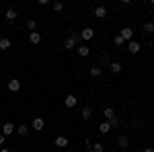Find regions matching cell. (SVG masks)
<instances>
[{
  "label": "cell",
  "mask_w": 154,
  "mask_h": 152,
  "mask_svg": "<svg viewBox=\"0 0 154 152\" xmlns=\"http://www.w3.org/2000/svg\"><path fill=\"white\" fill-rule=\"evenodd\" d=\"M78 41H80V33H70V35L66 37V41H64V47L66 49H74Z\"/></svg>",
  "instance_id": "6da1fadb"
},
{
  "label": "cell",
  "mask_w": 154,
  "mask_h": 152,
  "mask_svg": "<svg viewBox=\"0 0 154 152\" xmlns=\"http://www.w3.org/2000/svg\"><path fill=\"white\" fill-rule=\"evenodd\" d=\"M119 35L123 37V41H131V37H134V31H131V27H123V29L119 31Z\"/></svg>",
  "instance_id": "7a4b0ae2"
},
{
  "label": "cell",
  "mask_w": 154,
  "mask_h": 152,
  "mask_svg": "<svg viewBox=\"0 0 154 152\" xmlns=\"http://www.w3.org/2000/svg\"><path fill=\"white\" fill-rule=\"evenodd\" d=\"M117 146H119V148H123V150H125V148H130V138H128L125 134H123V136H119V138H117Z\"/></svg>",
  "instance_id": "3957f363"
},
{
  "label": "cell",
  "mask_w": 154,
  "mask_h": 152,
  "mask_svg": "<svg viewBox=\"0 0 154 152\" xmlns=\"http://www.w3.org/2000/svg\"><path fill=\"white\" fill-rule=\"evenodd\" d=\"M95 37V31L91 29V27H86V29H82V33H80V39H84V41H88V39H93Z\"/></svg>",
  "instance_id": "277c9868"
},
{
  "label": "cell",
  "mask_w": 154,
  "mask_h": 152,
  "mask_svg": "<svg viewBox=\"0 0 154 152\" xmlns=\"http://www.w3.org/2000/svg\"><path fill=\"white\" fill-rule=\"evenodd\" d=\"M29 43H33V45L41 43V33H37V31H31V33H29Z\"/></svg>",
  "instance_id": "5b68a950"
},
{
  "label": "cell",
  "mask_w": 154,
  "mask_h": 152,
  "mask_svg": "<svg viewBox=\"0 0 154 152\" xmlns=\"http://www.w3.org/2000/svg\"><path fill=\"white\" fill-rule=\"evenodd\" d=\"M43 126H45L43 117H35V119H33V129H37V132H41V129H43Z\"/></svg>",
  "instance_id": "8992f818"
},
{
  "label": "cell",
  "mask_w": 154,
  "mask_h": 152,
  "mask_svg": "<svg viewBox=\"0 0 154 152\" xmlns=\"http://www.w3.org/2000/svg\"><path fill=\"white\" fill-rule=\"evenodd\" d=\"M2 134H4V136H11V134H14V126H12L11 121H6V123L2 126Z\"/></svg>",
  "instance_id": "52a82bcc"
},
{
  "label": "cell",
  "mask_w": 154,
  "mask_h": 152,
  "mask_svg": "<svg viewBox=\"0 0 154 152\" xmlns=\"http://www.w3.org/2000/svg\"><path fill=\"white\" fill-rule=\"evenodd\" d=\"M76 103H78V99H76L74 95H66V107H68V109L76 107Z\"/></svg>",
  "instance_id": "ba28073f"
},
{
  "label": "cell",
  "mask_w": 154,
  "mask_h": 152,
  "mask_svg": "<svg viewBox=\"0 0 154 152\" xmlns=\"http://www.w3.org/2000/svg\"><path fill=\"white\" fill-rule=\"evenodd\" d=\"M21 88V82L17 80V78H12V80H8V91H12V93H17Z\"/></svg>",
  "instance_id": "9c48e42d"
},
{
  "label": "cell",
  "mask_w": 154,
  "mask_h": 152,
  "mask_svg": "<svg viewBox=\"0 0 154 152\" xmlns=\"http://www.w3.org/2000/svg\"><path fill=\"white\" fill-rule=\"evenodd\" d=\"M76 51H78V56H80V58H86V56L91 54V47H88V45H78Z\"/></svg>",
  "instance_id": "30bf717a"
},
{
  "label": "cell",
  "mask_w": 154,
  "mask_h": 152,
  "mask_svg": "<svg viewBox=\"0 0 154 152\" xmlns=\"http://www.w3.org/2000/svg\"><path fill=\"white\" fill-rule=\"evenodd\" d=\"M56 146H58V148H66V146H68V138H66V136H58V138H56Z\"/></svg>",
  "instance_id": "8fae6325"
},
{
  "label": "cell",
  "mask_w": 154,
  "mask_h": 152,
  "mask_svg": "<svg viewBox=\"0 0 154 152\" xmlns=\"http://www.w3.org/2000/svg\"><path fill=\"white\" fill-rule=\"evenodd\" d=\"M95 17H97V19H105V17H107V8H105V6H97V8H95Z\"/></svg>",
  "instance_id": "7c38bea8"
},
{
  "label": "cell",
  "mask_w": 154,
  "mask_h": 152,
  "mask_svg": "<svg viewBox=\"0 0 154 152\" xmlns=\"http://www.w3.org/2000/svg\"><path fill=\"white\" fill-rule=\"evenodd\" d=\"M4 19H6V21H14V19H17V11H14V8H6Z\"/></svg>",
  "instance_id": "4fadbf2b"
},
{
  "label": "cell",
  "mask_w": 154,
  "mask_h": 152,
  "mask_svg": "<svg viewBox=\"0 0 154 152\" xmlns=\"http://www.w3.org/2000/svg\"><path fill=\"white\" fill-rule=\"evenodd\" d=\"M128 49H130V54H138V51H140V43L131 39V41H130V45H128Z\"/></svg>",
  "instance_id": "5bb4252c"
},
{
  "label": "cell",
  "mask_w": 154,
  "mask_h": 152,
  "mask_svg": "<svg viewBox=\"0 0 154 152\" xmlns=\"http://www.w3.org/2000/svg\"><path fill=\"white\" fill-rule=\"evenodd\" d=\"M109 70L113 72V74H119V72H121V64H119V62H111V64H109Z\"/></svg>",
  "instance_id": "9a60e30c"
},
{
  "label": "cell",
  "mask_w": 154,
  "mask_h": 152,
  "mask_svg": "<svg viewBox=\"0 0 154 152\" xmlns=\"http://www.w3.org/2000/svg\"><path fill=\"white\" fill-rule=\"evenodd\" d=\"M91 117H93V109H91V107H84V109H82V119H84V121H88Z\"/></svg>",
  "instance_id": "2e32d148"
},
{
  "label": "cell",
  "mask_w": 154,
  "mask_h": 152,
  "mask_svg": "<svg viewBox=\"0 0 154 152\" xmlns=\"http://www.w3.org/2000/svg\"><path fill=\"white\" fill-rule=\"evenodd\" d=\"M101 74H103V68H101V66H93V68H91V76H101Z\"/></svg>",
  "instance_id": "e0dca14e"
},
{
  "label": "cell",
  "mask_w": 154,
  "mask_h": 152,
  "mask_svg": "<svg viewBox=\"0 0 154 152\" xmlns=\"http://www.w3.org/2000/svg\"><path fill=\"white\" fill-rule=\"evenodd\" d=\"M17 134H19V136H27V134H29V128H27L25 123H21V126L17 128Z\"/></svg>",
  "instance_id": "ac0fdd59"
},
{
  "label": "cell",
  "mask_w": 154,
  "mask_h": 152,
  "mask_svg": "<svg viewBox=\"0 0 154 152\" xmlns=\"http://www.w3.org/2000/svg\"><path fill=\"white\" fill-rule=\"evenodd\" d=\"M103 115H105V117H107V121H109V119H113V117H115V111H113L111 107H107L105 111H103Z\"/></svg>",
  "instance_id": "d6986e66"
},
{
  "label": "cell",
  "mask_w": 154,
  "mask_h": 152,
  "mask_svg": "<svg viewBox=\"0 0 154 152\" xmlns=\"http://www.w3.org/2000/svg\"><path fill=\"white\" fill-rule=\"evenodd\" d=\"M144 33H154V23H152V21L144 23Z\"/></svg>",
  "instance_id": "ffe728a7"
},
{
  "label": "cell",
  "mask_w": 154,
  "mask_h": 152,
  "mask_svg": "<svg viewBox=\"0 0 154 152\" xmlns=\"http://www.w3.org/2000/svg\"><path fill=\"white\" fill-rule=\"evenodd\" d=\"M99 129H101V134H109V132H111V126H109L107 121H103V123L99 126Z\"/></svg>",
  "instance_id": "44dd1931"
},
{
  "label": "cell",
  "mask_w": 154,
  "mask_h": 152,
  "mask_svg": "<svg viewBox=\"0 0 154 152\" xmlns=\"http://www.w3.org/2000/svg\"><path fill=\"white\" fill-rule=\"evenodd\" d=\"M8 47H11V39L2 37V39H0V49H8Z\"/></svg>",
  "instance_id": "7402d4cb"
},
{
  "label": "cell",
  "mask_w": 154,
  "mask_h": 152,
  "mask_svg": "<svg viewBox=\"0 0 154 152\" xmlns=\"http://www.w3.org/2000/svg\"><path fill=\"white\" fill-rule=\"evenodd\" d=\"M91 150H95V152H103V150H105V144H103V142H97V144L93 146V148H91Z\"/></svg>",
  "instance_id": "603a6c76"
},
{
  "label": "cell",
  "mask_w": 154,
  "mask_h": 152,
  "mask_svg": "<svg viewBox=\"0 0 154 152\" xmlns=\"http://www.w3.org/2000/svg\"><path fill=\"white\" fill-rule=\"evenodd\" d=\"M27 27H29V31H35V27H37V21H35V19H31V21H27Z\"/></svg>",
  "instance_id": "cb8c5ba5"
},
{
  "label": "cell",
  "mask_w": 154,
  "mask_h": 152,
  "mask_svg": "<svg viewBox=\"0 0 154 152\" xmlns=\"http://www.w3.org/2000/svg\"><path fill=\"white\" fill-rule=\"evenodd\" d=\"M107 123H109L111 128H117V126H119V119H117V117H113V119H109Z\"/></svg>",
  "instance_id": "d4e9b609"
},
{
  "label": "cell",
  "mask_w": 154,
  "mask_h": 152,
  "mask_svg": "<svg viewBox=\"0 0 154 152\" xmlns=\"http://www.w3.org/2000/svg\"><path fill=\"white\" fill-rule=\"evenodd\" d=\"M62 8H64V2H54V11L56 12H60Z\"/></svg>",
  "instance_id": "484cf974"
},
{
  "label": "cell",
  "mask_w": 154,
  "mask_h": 152,
  "mask_svg": "<svg viewBox=\"0 0 154 152\" xmlns=\"http://www.w3.org/2000/svg\"><path fill=\"white\" fill-rule=\"evenodd\" d=\"M125 41H123V37L121 35H115V45H123Z\"/></svg>",
  "instance_id": "4316f807"
},
{
  "label": "cell",
  "mask_w": 154,
  "mask_h": 152,
  "mask_svg": "<svg viewBox=\"0 0 154 152\" xmlns=\"http://www.w3.org/2000/svg\"><path fill=\"white\" fill-rule=\"evenodd\" d=\"M4 142H6V136H4V134H0V148L4 146Z\"/></svg>",
  "instance_id": "83f0119b"
},
{
  "label": "cell",
  "mask_w": 154,
  "mask_h": 152,
  "mask_svg": "<svg viewBox=\"0 0 154 152\" xmlns=\"http://www.w3.org/2000/svg\"><path fill=\"white\" fill-rule=\"evenodd\" d=\"M101 64H109V56H107V54L101 58Z\"/></svg>",
  "instance_id": "f1b7e54d"
},
{
  "label": "cell",
  "mask_w": 154,
  "mask_h": 152,
  "mask_svg": "<svg viewBox=\"0 0 154 152\" xmlns=\"http://www.w3.org/2000/svg\"><path fill=\"white\" fill-rule=\"evenodd\" d=\"M144 152H154V148H144Z\"/></svg>",
  "instance_id": "f546056e"
},
{
  "label": "cell",
  "mask_w": 154,
  "mask_h": 152,
  "mask_svg": "<svg viewBox=\"0 0 154 152\" xmlns=\"http://www.w3.org/2000/svg\"><path fill=\"white\" fill-rule=\"evenodd\" d=\"M0 152H11V150L8 148H0Z\"/></svg>",
  "instance_id": "4dcf8cb0"
},
{
  "label": "cell",
  "mask_w": 154,
  "mask_h": 152,
  "mask_svg": "<svg viewBox=\"0 0 154 152\" xmlns=\"http://www.w3.org/2000/svg\"><path fill=\"white\" fill-rule=\"evenodd\" d=\"M88 152H95V150H88Z\"/></svg>",
  "instance_id": "1f68e13d"
},
{
  "label": "cell",
  "mask_w": 154,
  "mask_h": 152,
  "mask_svg": "<svg viewBox=\"0 0 154 152\" xmlns=\"http://www.w3.org/2000/svg\"><path fill=\"white\" fill-rule=\"evenodd\" d=\"M0 39H2V37H0Z\"/></svg>",
  "instance_id": "d6a6232c"
}]
</instances>
